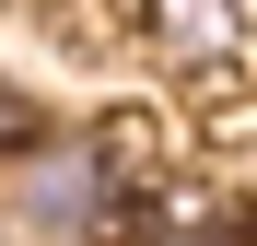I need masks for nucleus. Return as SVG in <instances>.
<instances>
[{
	"instance_id": "nucleus-3",
	"label": "nucleus",
	"mask_w": 257,
	"mask_h": 246,
	"mask_svg": "<svg viewBox=\"0 0 257 246\" xmlns=\"http://www.w3.org/2000/svg\"><path fill=\"white\" fill-rule=\"evenodd\" d=\"M24 129H35V117H24V94H12V82H0V152H12Z\"/></svg>"
},
{
	"instance_id": "nucleus-1",
	"label": "nucleus",
	"mask_w": 257,
	"mask_h": 246,
	"mask_svg": "<svg viewBox=\"0 0 257 246\" xmlns=\"http://www.w3.org/2000/svg\"><path fill=\"white\" fill-rule=\"evenodd\" d=\"M105 211H117V188H105V152H94V141L47 152V164H35V188H24V223L47 234V246H94Z\"/></svg>"
},
{
	"instance_id": "nucleus-2",
	"label": "nucleus",
	"mask_w": 257,
	"mask_h": 246,
	"mask_svg": "<svg viewBox=\"0 0 257 246\" xmlns=\"http://www.w3.org/2000/svg\"><path fill=\"white\" fill-rule=\"evenodd\" d=\"M164 35L176 47H222V35H245V0H164Z\"/></svg>"
}]
</instances>
